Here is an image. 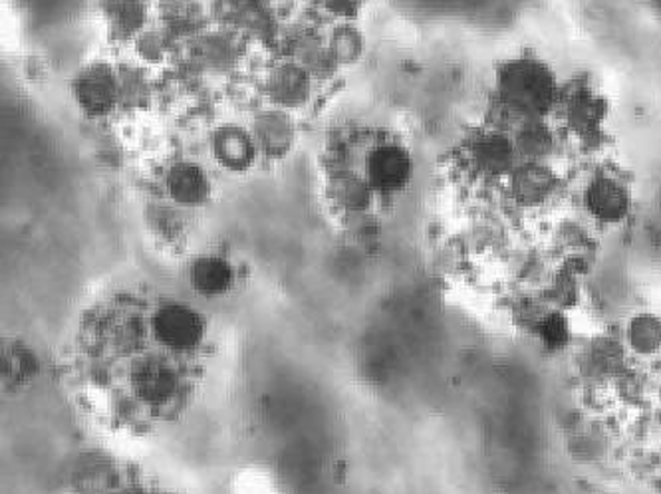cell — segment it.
Masks as SVG:
<instances>
[{"instance_id": "obj_8", "label": "cell", "mask_w": 661, "mask_h": 494, "mask_svg": "<svg viewBox=\"0 0 661 494\" xmlns=\"http://www.w3.org/2000/svg\"><path fill=\"white\" fill-rule=\"evenodd\" d=\"M513 141L521 161H546L559 147V136L544 119L521 121L514 129Z\"/></svg>"}, {"instance_id": "obj_11", "label": "cell", "mask_w": 661, "mask_h": 494, "mask_svg": "<svg viewBox=\"0 0 661 494\" xmlns=\"http://www.w3.org/2000/svg\"><path fill=\"white\" fill-rule=\"evenodd\" d=\"M167 187H169V192L175 201L179 205H187V207L201 205L209 195V184H207L205 175L191 165H181L174 169L169 175Z\"/></svg>"}, {"instance_id": "obj_10", "label": "cell", "mask_w": 661, "mask_h": 494, "mask_svg": "<svg viewBox=\"0 0 661 494\" xmlns=\"http://www.w3.org/2000/svg\"><path fill=\"white\" fill-rule=\"evenodd\" d=\"M233 283H235V273L229 263L223 258L203 257L191 268V284L195 290L207 298L229 293Z\"/></svg>"}, {"instance_id": "obj_17", "label": "cell", "mask_w": 661, "mask_h": 494, "mask_svg": "<svg viewBox=\"0 0 661 494\" xmlns=\"http://www.w3.org/2000/svg\"><path fill=\"white\" fill-rule=\"evenodd\" d=\"M331 2L336 10H348L354 7V0H331Z\"/></svg>"}, {"instance_id": "obj_14", "label": "cell", "mask_w": 661, "mask_h": 494, "mask_svg": "<svg viewBox=\"0 0 661 494\" xmlns=\"http://www.w3.org/2000/svg\"><path fill=\"white\" fill-rule=\"evenodd\" d=\"M622 364V354L612 342H598L588 349V367L596 374H608Z\"/></svg>"}, {"instance_id": "obj_5", "label": "cell", "mask_w": 661, "mask_h": 494, "mask_svg": "<svg viewBox=\"0 0 661 494\" xmlns=\"http://www.w3.org/2000/svg\"><path fill=\"white\" fill-rule=\"evenodd\" d=\"M582 202L592 219L614 225L628 217L632 207V197L628 185L618 175L600 171V174H592L584 185Z\"/></svg>"}, {"instance_id": "obj_7", "label": "cell", "mask_w": 661, "mask_h": 494, "mask_svg": "<svg viewBox=\"0 0 661 494\" xmlns=\"http://www.w3.org/2000/svg\"><path fill=\"white\" fill-rule=\"evenodd\" d=\"M412 174H414L412 157L404 147L395 144L376 147L367 161L369 187H374L377 191H402L405 185L410 184Z\"/></svg>"}, {"instance_id": "obj_4", "label": "cell", "mask_w": 661, "mask_h": 494, "mask_svg": "<svg viewBox=\"0 0 661 494\" xmlns=\"http://www.w3.org/2000/svg\"><path fill=\"white\" fill-rule=\"evenodd\" d=\"M151 334L169 352L187 354L205 339V322L185 304H164L151 318Z\"/></svg>"}, {"instance_id": "obj_12", "label": "cell", "mask_w": 661, "mask_h": 494, "mask_svg": "<svg viewBox=\"0 0 661 494\" xmlns=\"http://www.w3.org/2000/svg\"><path fill=\"white\" fill-rule=\"evenodd\" d=\"M628 342L640 356H653L661 348V320L652 314H640L628 326Z\"/></svg>"}, {"instance_id": "obj_2", "label": "cell", "mask_w": 661, "mask_h": 494, "mask_svg": "<svg viewBox=\"0 0 661 494\" xmlns=\"http://www.w3.org/2000/svg\"><path fill=\"white\" fill-rule=\"evenodd\" d=\"M561 121L564 128L572 131L582 141L596 139L606 124L608 106L606 98L598 93L590 83L574 82L569 88H562L559 108Z\"/></svg>"}, {"instance_id": "obj_9", "label": "cell", "mask_w": 661, "mask_h": 494, "mask_svg": "<svg viewBox=\"0 0 661 494\" xmlns=\"http://www.w3.org/2000/svg\"><path fill=\"white\" fill-rule=\"evenodd\" d=\"M76 92L86 110L108 111L118 98V83L108 68L93 66L78 80Z\"/></svg>"}, {"instance_id": "obj_6", "label": "cell", "mask_w": 661, "mask_h": 494, "mask_svg": "<svg viewBox=\"0 0 661 494\" xmlns=\"http://www.w3.org/2000/svg\"><path fill=\"white\" fill-rule=\"evenodd\" d=\"M561 187V177L544 161H521L509 175V189L514 201L523 207H539Z\"/></svg>"}, {"instance_id": "obj_1", "label": "cell", "mask_w": 661, "mask_h": 494, "mask_svg": "<svg viewBox=\"0 0 661 494\" xmlns=\"http://www.w3.org/2000/svg\"><path fill=\"white\" fill-rule=\"evenodd\" d=\"M495 92L501 110L526 121L556 110L562 86L544 60L523 56L496 68Z\"/></svg>"}, {"instance_id": "obj_16", "label": "cell", "mask_w": 661, "mask_h": 494, "mask_svg": "<svg viewBox=\"0 0 661 494\" xmlns=\"http://www.w3.org/2000/svg\"><path fill=\"white\" fill-rule=\"evenodd\" d=\"M283 80L278 83V90H280V96L285 98L286 101H296L300 96H304V90H306V83H304V76L303 73L294 72V70H286L283 76H280Z\"/></svg>"}, {"instance_id": "obj_13", "label": "cell", "mask_w": 661, "mask_h": 494, "mask_svg": "<svg viewBox=\"0 0 661 494\" xmlns=\"http://www.w3.org/2000/svg\"><path fill=\"white\" fill-rule=\"evenodd\" d=\"M217 156L230 169L247 167L253 157V146L239 129H227L217 138Z\"/></svg>"}, {"instance_id": "obj_15", "label": "cell", "mask_w": 661, "mask_h": 494, "mask_svg": "<svg viewBox=\"0 0 661 494\" xmlns=\"http://www.w3.org/2000/svg\"><path fill=\"white\" fill-rule=\"evenodd\" d=\"M539 332H541L544 346L552 349L561 348L569 339V324L559 312H551V314L542 316Z\"/></svg>"}, {"instance_id": "obj_3", "label": "cell", "mask_w": 661, "mask_h": 494, "mask_svg": "<svg viewBox=\"0 0 661 494\" xmlns=\"http://www.w3.org/2000/svg\"><path fill=\"white\" fill-rule=\"evenodd\" d=\"M463 156L468 169L485 179L509 177L514 167L521 164L513 136H506L505 131L499 129H483L475 134L468 139Z\"/></svg>"}]
</instances>
